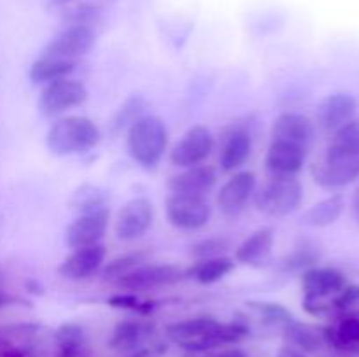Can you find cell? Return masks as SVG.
<instances>
[{
  "mask_svg": "<svg viewBox=\"0 0 359 357\" xmlns=\"http://www.w3.org/2000/svg\"><path fill=\"white\" fill-rule=\"evenodd\" d=\"M102 132L86 115H65L49 126L46 146L56 156H77L93 150L100 144Z\"/></svg>",
  "mask_w": 359,
  "mask_h": 357,
  "instance_id": "6da1fadb",
  "label": "cell"
},
{
  "mask_svg": "<svg viewBox=\"0 0 359 357\" xmlns=\"http://www.w3.org/2000/svg\"><path fill=\"white\" fill-rule=\"evenodd\" d=\"M168 147V130L161 118L144 114L126 133V149L139 167L151 170L163 158Z\"/></svg>",
  "mask_w": 359,
  "mask_h": 357,
  "instance_id": "7a4b0ae2",
  "label": "cell"
},
{
  "mask_svg": "<svg viewBox=\"0 0 359 357\" xmlns=\"http://www.w3.org/2000/svg\"><path fill=\"white\" fill-rule=\"evenodd\" d=\"M255 205L265 216L283 219L300 206L304 188L297 177H269L255 191Z\"/></svg>",
  "mask_w": 359,
  "mask_h": 357,
  "instance_id": "3957f363",
  "label": "cell"
},
{
  "mask_svg": "<svg viewBox=\"0 0 359 357\" xmlns=\"http://www.w3.org/2000/svg\"><path fill=\"white\" fill-rule=\"evenodd\" d=\"M346 286V276L335 268L312 266V268L305 270L302 275L304 308L314 315L325 314L330 308L325 301L328 298L337 296Z\"/></svg>",
  "mask_w": 359,
  "mask_h": 357,
  "instance_id": "277c9868",
  "label": "cell"
},
{
  "mask_svg": "<svg viewBox=\"0 0 359 357\" xmlns=\"http://www.w3.org/2000/svg\"><path fill=\"white\" fill-rule=\"evenodd\" d=\"M88 94H90L88 88L79 79L63 77V79L51 80V83L44 84L41 94H39V112L46 118H55L69 108L83 105L88 100Z\"/></svg>",
  "mask_w": 359,
  "mask_h": 357,
  "instance_id": "5b68a950",
  "label": "cell"
},
{
  "mask_svg": "<svg viewBox=\"0 0 359 357\" xmlns=\"http://www.w3.org/2000/svg\"><path fill=\"white\" fill-rule=\"evenodd\" d=\"M312 177L321 188L337 191L359 177V156L326 149L321 160L312 167Z\"/></svg>",
  "mask_w": 359,
  "mask_h": 357,
  "instance_id": "8992f818",
  "label": "cell"
},
{
  "mask_svg": "<svg viewBox=\"0 0 359 357\" xmlns=\"http://www.w3.org/2000/svg\"><path fill=\"white\" fill-rule=\"evenodd\" d=\"M165 214H167V220L175 230L196 231L209 224L212 209L205 196L172 192L165 202Z\"/></svg>",
  "mask_w": 359,
  "mask_h": 357,
  "instance_id": "52a82bcc",
  "label": "cell"
},
{
  "mask_svg": "<svg viewBox=\"0 0 359 357\" xmlns=\"http://www.w3.org/2000/svg\"><path fill=\"white\" fill-rule=\"evenodd\" d=\"M184 276L186 270H182L177 265H170V262L151 265V262H147V265L133 268L132 272L116 280V284L126 293H137V290H151L174 286V284L181 282Z\"/></svg>",
  "mask_w": 359,
  "mask_h": 357,
  "instance_id": "ba28073f",
  "label": "cell"
},
{
  "mask_svg": "<svg viewBox=\"0 0 359 357\" xmlns=\"http://www.w3.org/2000/svg\"><path fill=\"white\" fill-rule=\"evenodd\" d=\"M214 135L207 126H191L170 150V163L175 168L203 164L214 150Z\"/></svg>",
  "mask_w": 359,
  "mask_h": 357,
  "instance_id": "9c48e42d",
  "label": "cell"
},
{
  "mask_svg": "<svg viewBox=\"0 0 359 357\" xmlns=\"http://www.w3.org/2000/svg\"><path fill=\"white\" fill-rule=\"evenodd\" d=\"M97 35L90 24L72 23L65 30L51 38L42 49L41 56H51V58L76 59L79 56L88 55L95 46Z\"/></svg>",
  "mask_w": 359,
  "mask_h": 357,
  "instance_id": "30bf717a",
  "label": "cell"
},
{
  "mask_svg": "<svg viewBox=\"0 0 359 357\" xmlns=\"http://www.w3.org/2000/svg\"><path fill=\"white\" fill-rule=\"evenodd\" d=\"M153 203L144 196H137V198L128 200L119 209L114 223V233L123 241L137 240L149 231V227L153 226Z\"/></svg>",
  "mask_w": 359,
  "mask_h": 357,
  "instance_id": "8fae6325",
  "label": "cell"
},
{
  "mask_svg": "<svg viewBox=\"0 0 359 357\" xmlns=\"http://www.w3.org/2000/svg\"><path fill=\"white\" fill-rule=\"evenodd\" d=\"M256 191V175L252 172H235L217 192V206L226 217H237L245 210Z\"/></svg>",
  "mask_w": 359,
  "mask_h": 357,
  "instance_id": "7c38bea8",
  "label": "cell"
},
{
  "mask_svg": "<svg viewBox=\"0 0 359 357\" xmlns=\"http://www.w3.org/2000/svg\"><path fill=\"white\" fill-rule=\"evenodd\" d=\"M109 220H111L109 209L90 214H79L65 230L67 247L79 248L100 244L102 238L107 233Z\"/></svg>",
  "mask_w": 359,
  "mask_h": 357,
  "instance_id": "4fadbf2b",
  "label": "cell"
},
{
  "mask_svg": "<svg viewBox=\"0 0 359 357\" xmlns=\"http://www.w3.org/2000/svg\"><path fill=\"white\" fill-rule=\"evenodd\" d=\"M307 161V149L284 140H270L265 156L269 177H297Z\"/></svg>",
  "mask_w": 359,
  "mask_h": 357,
  "instance_id": "5bb4252c",
  "label": "cell"
},
{
  "mask_svg": "<svg viewBox=\"0 0 359 357\" xmlns=\"http://www.w3.org/2000/svg\"><path fill=\"white\" fill-rule=\"evenodd\" d=\"M105 255H107V251L104 244L72 248V252L60 262L58 275L67 280L90 279L104 266Z\"/></svg>",
  "mask_w": 359,
  "mask_h": 357,
  "instance_id": "9a60e30c",
  "label": "cell"
},
{
  "mask_svg": "<svg viewBox=\"0 0 359 357\" xmlns=\"http://www.w3.org/2000/svg\"><path fill=\"white\" fill-rule=\"evenodd\" d=\"M217 182L216 168L210 164H196V167L181 168V172L172 175L167 182L170 192L177 195L205 196L214 189Z\"/></svg>",
  "mask_w": 359,
  "mask_h": 357,
  "instance_id": "2e32d148",
  "label": "cell"
},
{
  "mask_svg": "<svg viewBox=\"0 0 359 357\" xmlns=\"http://www.w3.org/2000/svg\"><path fill=\"white\" fill-rule=\"evenodd\" d=\"M316 128L311 118L300 112H283L272 122V139L297 144L309 150L314 142Z\"/></svg>",
  "mask_w": 359,
  "mask_h": 357,
  "instance_id": "e0dca14e",
  "label": "cell"
},
{
  "mask_svg": "<svg viewBox=\"0 0 359 357\" xmlns=\"http://www.w3.org/2000/svg\"><path fill=\"white\" fill-rule=\"evenodd\" d=\"M252 150V136L244 126H231L223 139L219 150L221 170L226 174H235L245 161L249 160Z\"/></svg>",
  "mask_w": 359,
  "mask_h": 357,
  "instance_id": "ac0fdd59",
  "label": "cell"
},
{
  "mask_svg": "<svg viewBox=\"0 0 359 357\" xmlns=\"http://www.w3.org/2000/svg\"><path fill=\"white\" fill-rule=\"evenodd\" d=\"M356 108L358 102L351 93L328 94L318 107L319 126L326 132H337L354 118Z\"/></svg>",
  "mask_w": 359,
  "mask_h": 357,
  "instance_id": "d6986e66",
  "label": "cell"
},
{
  "mask_svg": "<svg viewBox=\"0 0 359 357\" xmlns=\"http://www.w3.org/2000/svg\"><path fill=\"white\" fill-rule=\"evenodd\" d=\"M273 227L263 226L252 231L237 248H235V261L244 266H263L270 259L273 251Z\"/></svg>",
  "mask_w": 359,
  "mask_h": 357,
  "instance_id": "ffe728a7",
  "label": "cell"
},
{
  "mask_svg": "<svg viewBox=\"0 0 359 357\" xmlns=\"http://www.w3.org/2000/svg\"><path fill=\"white\" fill-rule=\"evenodd\" d=\"M76 59L51 58V56H39L28 70V77L34 84H48L51 80L69 77L76 70Z\"/></svg>",
  "mask_w": 359,
  "mask_h": 357,
  "instance_id": "44dd1931",
  "label": "cell"
},
{
  "mask_svg": "<svg viewBox=\"0 0 359 357\" xmlns=\"http://www.w3.org/2000/svg\"><path fill=\"white\" fill-rule=\"evenodd\" d=\"M235 259L228 258V255H219V258H210L196 261L189 272H186V276H191L198 284L209 286V284H216L223 280L228 273L233 272Z\"/></svg>",
  "mask_w": 359,
  "mask_h": 357,
  "instance_id": "7402d4cb",
  "label": "cell"
},
{
  "mask_svg": "<svg viewBox=\"0 0 359 357\" xmlns=\"http://www.w3.org/2000/svg\"><path fill=\"white\" fill-rule=\"evenodd\" d=\"M344 212V196L332 195L321 202L314 203L302 216V223L312 227H326L335 223Z\"/></svg>",
  "mask_w": 359,
  "mask_h": 357,
  "instance_id": "603a6c76",
  "label": "cell"
},
{
  "mask_svg": "<svg viewBox=\"0 0 359 357\" xmlns=\"http://www.w3.org/2000/svg\"><path fill=\"white\" fill-rule=\"evenodd\" d=\"M109 195L105 189L93 184H83L70 196V206L79 214L97 212V210L107 209Z\"/></svg>",
  "mask_w": 359,
  "mask_h": 357,
  "instance_id": "cb8c5ba5",
  "label": "cell"
},
{
  "mask_svg": "<svg viewBox=\"0 0 359 357\" xmlns=\"http://www.w3.org/2000/svg\"><path fill=\"white\" fill-rule=\"evenodd\" d=\"M330 149L359 156V118H353L349 122L333 132Z\"/></svg>",
  "mask_w": 359,
  "mask_h": 357,
  "instance_id": "d4e9b609",
  "label": "cell"
},
{
  "mask_svg": "<svg viewBox=\"0 0 359 357\" xmlns=\"http://www.w3.org/2000/svg\"><path fill=\"white\" fill-rule=\"evenodd\" d=\"M146 107V100H144L140 94H132V97H128L125 100V104L119 107V111L116 112L114 119H112V130H114V132H121L123 128H130L137 119L142 118V112Z\"/></svg>",
  "mask_w": 359,
  "mask_h": 357,
  "instance_id": "484cf974",
  "label": "cell"
},
{
  "mask_svg": "<svg viewBox=\"0 0 359 357\" xmlns=\"http://www.w3.org/2000/svg\"><path fill=\"white\" fill-rule=\"evenodd\" d=\"M144 329L139 322L133 321H125L119 322L114 328L111 336V346L118 350H130L135 349L139 345V342L142 340Z\"/></svg>",
  "mask_w": 359,
  "mask_h": 357,
  "instance_id": "4316f807",
  "label": "cell"
},
{
  "mask_svg": "<svg viewBox=\"0 0 359 357\" xmlns=\"http://www.w3.org/2000/svg\"><path fill=\"white\" fill-rule=\"evenodd\" d=\"M144 259H146V252H128V254H123L119 258L112 259L111 262L105 265V268L102 270V279L105 280H118L123 275L132 272L137 266L144 265Z\"/></svg>",
  "mask_w": 359,
  "mask_h": 357,
  "instance_id": "83f0119b",
  "label": "cell"
},
{
  "mask_svg": "<svg viewBox=\"0 0 359 357\" xmlns=\"http://www.w3.org/2000/svg\"><path fill=\"white\" fill-rule=\"evenodd\" d=\"M231 244L228 238L223 237H209L202 238V240L195 241V244L189 247V255L196 259V261H202V259H210V258H219V255H226V252L230 251Z\"/></svg>",
  "mask_w": 359,
  "mask_h": 357,
  "instance_id": "f1b7e54d",
  "label": "cell"
},
{
  "mask_svg": "<svg viewBox=\"0 0 359 357\" xmlns=\"http://www.w3.org/2000/svg\"><path fill=\"white\" fill-rule=\"evenodd\" d=\"M248 307L255 310L259 317L265 318L266 322H276V324H287L293 321V315L290 314L286 307L273 301H248Z\"/></svg>",
  "mask_w": 359,
  "mask_h": 357,
  "instance_id": "f546056e",
  "label": "cell"
},
{
  "mask_svg": "<svg viewBox=\"0 0 359 357\" xmlns=\"http://www.w3.org/2000/svg\"><path fill=\"white\" fill-rule=\"evenodd\" d=\"M284 332H286V338L290 340L291 343L300 346V349L312 350L318 346L319 340L318 336H316V332L312 331L309 326L300 324V322H297L294 318L287 322V324H284Z\"/></svg>",
  "mask_w": 359,
  "mask_h": 357,
  "instance_id": "4dcf8cb0",
  "label": "cell"
},
{
  "mask_svg": "<svg viewBox=\"0 0 359 357\" xmlns=\"http://www.w3.org/2000/svg\"><path fill=\"white\" fill-rule=\"evenodd\" d=\"M107 303L114 308H121V310H135L140 312V314H149L153 310V304L151 301H142L137 298L135 293H118L114 296H111L107 300Z\"/></svg>",
  "mask_w": 359,
  "mask_h": 357,
  "instance_id": "1f68e13d",
  "label": "cell"
},
{
  "mask_svg": "<svg viewBox=\"0 0 359 357\" xmlns=\"http://www.w3.org/2000/svg\"><path fill=\"white\" fill-rule=\"evenodd\" d=\"M58 342L60 346L65 354L69 356H76L77 349L83 343V331L81 328H77L76 324H63L62 328L58 329Z\"/></svg>",
  "mask_w": 359,
  "mask_h": 357,
  "instance_id": "d6a6232c",
  "label": "cell"
},
{
  "mask_svg": "<svg viewBox=\"0 0 359 357\" xmlns=\"http://www.w3.org/2000/svg\"><path fill=\"white\" fill-rule=\"evenodd\" d=\"M316 254H312L311 251H294L293 254H290L287 258H284L280 261V270L283 272H298V270H309L312 268V265L316 262Z\"/></svg>",
  "mask_w": 359,
  "mask_h": 357,
  "instance_id": "836d02e7",
  "label": "cell"
},
{
  "mask_svg": "<svg viewBox=\"0 0 359 357\" xmlns=\"http://www.w3.org/2000/svg\"><path fill=\"white\" fill-rule=\"evenodd\" d=\"M335 336L340 343H356L359 342V318L347 317L337 326Z\"/></svg>",
  "mask_w": 359,
  "mask_h": 357,
  "instance_id": "e575fe53",
  "label": "cell"
},
{
  "mask_svg": "<svg viewBox=\"0 0 359 357\" xmlns=\"http://www.w3.org/2000/svg\"><path fill=\"white\" fill-rule=\"evenodd\" d=\"M277 357H304V356H302V354L294 349H283Z\"/></svg>",
  "mask_w": 359,
  "mask_h": 357,
  "instance_id": "d590c367",
  "label": "cell"
},
{
  "mask_svg": "<svg viewBox=\"0 0 359 357\" xmlns=\"http://www.w3.org/2000/svg\"><path fill=\"white\" fill-rule=\"evenodd\" d=\"M353 214L359 223V188L356 189V192H354V198H353Z\"/></svg>",
  "mask_w": 359,
  "mask_h": 357,
  "instance_id": "8d00e7d4",
  "label": "cell"
},
{
  "mask_svg": "<svg viewBox=\"0 0 359 357\" xmlns=\"http://www.w3.org/2000/svg\"><path fill=\"white\" fill-rule=\"evenodd\" d=\"M130 357H147V352L146 350H139V352H135L133 356H130Z\"/></svg>",
  "mask_w": 359,
  "mask_h": 357,
  "instance_id": "74e56055",
  "label": "cell"
},
{
  "mask_svg": "<svg viewBox=\"0 0 359 357\" xmlns=\"http://www.w3.org/2000/svg\"><path fill=\"white\" fill-rule=\"evenodd\" d=\"M55 2H60V4H65V2H69V0H55Z\"/></svg>",
  "mask_w": 359,
  "mask_h": 357,
  "instance_id": "f35d334b",
  "label": "cell"
}]
</instances>
